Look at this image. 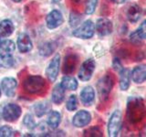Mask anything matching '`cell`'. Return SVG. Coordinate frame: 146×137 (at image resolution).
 Here are the masks:
<instances>
[{
    "mask_svg": "<svg viewBox=\"0 0 146 137\" xmlns=\"http://www.w3.org/2000/svg\"><path fill=\"white\" fill-rule=\"evenodd\" d=\"M127 121L131 125H138L146 117V106L143 98L130 97L127 102Z\"/></svg>",
    "mask_w": 146,
    "mask_h": 137,
    "instance_id": "6da1fadb",
    "label": "cell"
},
{
    "mask_svg": "<svg viewBox=\"0 0 146 137\" xmlns=\"http://www.w3.org/2000/svg\"><path fill=\"white\" fill-rule=\"evenodd\" d=\"M113 76L111 73H107L99 80L97 83V90L100 100H106L115 83Z\"/></svg>",
    "mask_w": 146,
    "mask_h": 137,
    "instance_id": "7a4b0ae2",
    "label": "cell"
},
{
    "mask_svg": "<svg viewBox=\"0 0 146 137\" xmlns=\"http://www.w3.org/2000/svg\"><path fill=\"white\" fill-rule=\"evenodd\" d=\"M46 81L41 76H29L23 82V88L31 94L38 93L45 89Z\"/></svg>",
    "mask_w": 146,
    "mask_h": 137,
    "instance_id": "3957f363",
    "label": "cell"
},
{
    "mask_svg": "<svg viewBox=\"0 0 146 137\" xmlns=\"http://www.w3.org/2000/svg\"><path fill=\"white\" fill-rule=\"evenodd\" d=\"M122 127V115L120 110H116L111 115L108 122V134L111 137H116Z\"/></svg>",
    "mask_w": 146,
    "mask_h": 137,
    "instance_id": "277c9868",
    "label": "cell"
},
{
    "mask_svg": "<svg viewBox=\"0 0 146 137\" xmlns=\"http://www.w3.org/2000/svg\"><path fill=\"white\" fill-rule=\"evenodd\" d=\"M94 31H95L94 23L91 20L88 19L82 23L78 29H76L73 31V35H74L76 38H79V39H89L93 37Z\"/></svg>",
    "mask_w": 146,
    "mask_h": 137,
    "instance_id": "5b68a950",
    "label": "cell"
},
{
    "mask_svg": "<svg viewBox=\"0 0 146 137\" xmlns=\"http://www.w3.org/2000/svg\"><path fill=\"white\" fill-rule=\"evenodd\" d=\"M96 67V63L93 59H88L85 61L82 65L80 66V68L79 70V79L82 81H88L92 77V74L94 72Z\"/></svg>",
    "mask_w": 146,
    "mask_h": 137,
    "instance_id": "8992f818",
    "label": "cell"
},
{
    "mask_svg": "<svg viewBox=\"0 0 146 137\" xmlns=\"http://www.w3.org/2000/svg\"><path fill=\"white\" fill-rule=\"evenodd\" d=\"M21 115V108L17 104L9 103L4 107L2 116L7 122H14L17 120Z\"/></svg>",
    "mask_w": 146,
    "mask_h": 137,
    "instance_id": "52a82bcc",
    "label": "cell"
},
{
    "mask_svg": "<svg viewBox=\"0 0 146 137\" xmlns=\"http://www.w3.org/2000/svg\"><path fill=\"white\" fill-rule=\"evenodd\" d=\"M59 65H60V56L57 54L52 59V61H50L47 70H46V75L50 82H54L56 80L59 71Z\"/></svg>",
    "mask_w": 146,
    "mask_h": 137,
    "instance_id": "ba28073f",
    "label": "cell"
},
{
    "mask_svg": "<svg viewBox=\"0 0 146 137\" xmlns=\"http://www.w3.org/2000/svg\"><path fill=\"white\" fill-rule=\"evenodd\" d=\"M95 29L99 36L105 37V36H109L110 34H111L112 29H113V25L110 19L102 17V18H99L97 20Z\"/></svg>",
    "mask_w": 146,
    "mask_h": 137,
    "instance_id": "9c48e42d",
    "label": "cell"
},
{
    "mask_svg": "<svg viewBox=\"0 0 146 137\" xmlns=\"http://www.w3.org/2000/svg\"><path fill=\"white\" fill-rule=\"evenodd\" d=\"M63 22H64L63 16L58 10H52L47 17H46L47 27L50 29H57V27L62 25Z\"/></svg>",
    "mask_w": 146,
    "mask_h": 137,
    "instance_id": "30bf717a",
    "label": "cell"
},
{
    "mask_svg": "<svg viewBox=\"0 0 146 137\" xmlns=\"http://www.w3.org/2000/svg\"><path fill=\"white\" fill-rule=\"evenodd\" d=\"M91 121V115L88 111H84V110H81V111L78 112L74 117H73L72 123L75 127L78 128H81V127H85L89 124Z\"/></svg>",
    "mask_w": 146,
    "mask_h": 137,
    "instance_id": "8fae6325",
    "label": "cell"
},
{
    "mask_svg": "<svg viewBox=\"0 0 146 137\" xmlns=\"http://www.w3.org/2000/svg\"><path fill=\"white\" fill-rule=\"evenodd\" d=\"M79 61V58L76 54H68L66 56L65 59H64V64H63V73L66 75L72 74L75 71L77 63Z\"/></svg>",
    "mask_w": 146,
    "mask_h": 137,
    "instance_id": "7c38bea8",
    "label": "cell"
},
{
    "mask_svg": "<svg viewBox=\"0 0 146 137\" xmlns=\"http://www.w3.org/2000/svg\"><path fill=\"white\" fill-rule=\"evenodd\" d=\"M141 15H143V9L137 4H131L126 10L127 19L131 23L138 22L141 17Z\"/></svg>",
    "mask_w": 146,
    "mask_h": 137,
    "instance_id": "4fadbf2b",
    "label": "cell"
},
{
    "mask_svg": "<svg viewBox=\"0 0 146 137\" xmlns=\"http://www.w3.org/2000/svg\"><path fill=\"white\" fill-rule=\"evenodd\" d=\"M17 80L11 77L4 78L1 81V86L4 93L6 94L7 97H13L15 95V91L17 88Z\"/></svg>",
    "mask_w": 146,
    "mask_h": 137,
    "instance_id": "5bb4252c",
    "label": "cell"
},
{
    "mask_svg": "<svg viewBox=\"0 0 146 137\" xmlns=\"http://www.w3.org/2000/svg\"><path fill=\"white\" fill-rule=\"evenodd\" d=\"M131 79L135 83L141 84L143 83L146 80V64H141V65L136 66L131 73Z\"/></svg>",
    "mask_w": 146,
    "mask_h": 137,
    "instance_id": "9a60e30c",
    "label": "cell"
},
{
    "mask_svg": "<svg viewBox=\"0 0 146 137\" xmlns=\"http://www.w3.org/2000/svg\"><path fill=\"white\" fill-rule=\"evenodd\" d=\"M80 100L84 106H90L95 100V90L92 87L86 86L80 92Z\"/></svg>",
    "mask_w": 146,
    "mask_h": 137,
    "instance_id": "2e32d148",
    "label": "cell"
},
{
    "mask_svg": "<svg viewBox=\"0 0 146 137\" xmlns=\"http://www.w3.org/2000/svg\"><path fill=\"white\" fill-rule=\"evenodd\" d=\"M17 48L20 52H29L32 49V41L29 35L22 33L17 39Z\"/></svg>",
    "mask_w": 146,
    "mask_h": 137,
    "instance_id": "e0dca14e",
    "label": "cell"
},
{
    "mask_svg": "<svg viewBox=\"0 0 146 137\" xmlns=\"http://www.w3.org/2000/svg\"><path fill=\"white\" fill-rule=\"evenodd\" d=\"M131 40L134 44L139 43L141 40L146 39V19L140 25V27L130 36Z\"/></svg>",
    "mask_w": 146,
    "mask_h": 137,
    "instance_id": "ac0fdd59",
    "label": "cell"
},
{
    "mask_svg": "<svg viewBox=\"0 0 146 137\" xmlns=\"http://www.w3.org/2000/svg\"><path fill=\"white\" fill-rule=\"evenodd\" d=\"M131 71L129 68H124L120 71V88L121 90H127L131 84Z\"/></svg>",
    "mask_w": 146,
    "mask_h": 137,
    "instance_id": "d6986e66",
    "label": "cell"
},
{
    "mask_svg": "<svg viewBox=\"0 0 146 137\" xmlns=\"http://www.w3.org/2000/svg\"><path fill=\"white\" fill-rule=\"evenodd\" d=\"M16 46L12 40H4L0 45V56L10 57L15 51Z\"/></svg>",
    "mask_w": 146,
    "mask_h": 137,
    "instance_id": "ffe728a7",
    "label": "cell"
},
{
    "mask_svg": "<svg viewBox=\"0 0 146 137\" xmlns=\"http://www.w3.org/2000/svg\"><path fill=\"white\" fill-rule=\"evenodd\" d=\"M14 31V25L9 19H5L0 22V37L7 38L9 37Z\"/></svg>",
    "mask_w": 146,
    "mask_h": 137,
    "instance_id": "44dd1931",
    "label": "cell"
},
{
    "mask_svg": "<svg viewBox=\"0 0 146 137\" xmlns=\"http://www.w3.org/2000/svg\"><path fill=\"white\" fill-rule=\"evenodd\" d=\"M65 97V89L61 86V84H58L54 87L52 90V100L54 103L59 104L63 102Z\"/></svg>",
    "mask_w": 146,
    "mask_h": 137,
    "instance_id": "7402d4cb",
    "label": "cell"
},
{
    "mask_svg": "<svg viewBox=\"0 0 146 137\" xmlns=\"http://www.w3.org/2000/svg\"><path fill=\"white\" fill-rule=\"evenodd\" d=\"M61 116L60 113L57 111H52L50 112L48 118V124L51 129H56L60 123Z\"/></svg>",
    "mask_w": 146,
    "mask_h": 137,
    "instance_id": "603a6c76",
    "label": "cell"
},
{
    "mask_svg": "<svg viewBox=\"0 0 146 137\" xmlns=\"http://www.w3.org/2000/svg\"><path fill=\"white\" fill-rule=\"evenodd\" d=\"M61 86L65 90H75L78 88V81L75 78L70 76H65L61 80Z\"/></svg>",
    "mask_w": 146,
    "mask_h": 137,
    "instance_id": "cb8c5ba5",
    "label": "cell"
},
{
    "mask_svg": "<svg viewBox=\"0 0 146 137\" xmlns=\"http://www.w3.org/2000/svg\"><path fill=\"white\" fill-rule=\"evenodd\" d=\"M50 110V104L48 102H38L36 103L34 106V112L36 113V116H42Z\"/></svg>",
    "mask_w": 146,
    "mask_h": 137,
    "instance_id": "d4e9b609",
    "label": "cell"
},
{
    "mask_svg": "<svg viewBox=\"0 0 146 137\" xmlns=\"http://www.w3.org/2000/svg\"><path fill=\"white\" fill-rule=\"evenodd\" d=\"M83 135L90 137H102L103 136V132L100 126H92L86 129L83 132Z\"/></svg>",
    "mask_w": 146,
    "mask_h": 137,
    "instance_id": "484cf974",
    "label": "cell"
},
{
    "mask_svg": "<svg viewBox=\"0 0 146 137\" xmlns=\"http://www.w3.org/2000/svg\"><path fill=\"white\" fill-rule=\"evenodd\" d=\"M98 0H86V7H85V13L90 15L94 13L96 7H97Z\"/></svg>",
    "mask_w": 146,
    "mask_h": 137,
    "instance_id": "4316f807",
    "label": "cell"
},
{
    "mask_svg": "<svg viewBox=\"0 0 146 137\" xmlns=\"http://www.w3.org/2000/svg\"><path fill=\"white\" fill-rule=\"evenodd\" d=\"M66 107L68 111L73 112L78 108V99L76 97V95H71L70 98H68L67 104H66Z\"/></svg>",
    "mask_w": 146,
    "mask_h": 137,
    "instance_id": "83f0119b",
    "label": "cell"
},
{
    "mask_svg": "<svg viewBox=\"0 0 146 137\" xmlns=\"http://www.w3.org/2000/svg\"><path fill=\"white\" fill-rule=\"evenodd\" d=\"M54 50V48L51 43H46L45 45L41 46L40 48V54L43 55V56H48L52 53Z\"/></svg>",
    "mask_w": 146,
    "mask_h": 137,
    "instance_id": "f1b7e54d",
    "label": "cell"
},
{
    "mask_svg": "<svg viewBox=\"0 0 146 137\" xmlns=\"http://www.w3.org/2000/svg\"><path fill=\"white\" fill-rule=\"evenodd\" d=\"M0 65L5 68H10L14 65V59L10 57L0 56Z\"/></svg>",
    "mask_w": 146,
    "mask_h": 137,
    "instance_id": "f546056e",
    "label": "cell"
},
{
    "mask_svg": "<svg viewBox=\"0 0 146 137\" xmlns=\"http://www.w3.org/2000/svg\"><path fill=\"white\" fill-rule=\"evenodd\" d=\"M23 122H24V124L29 128V129H34L36 126L34 119L30 114H26V116L24 117V120H23Z\"/></svg>",
    "mask_w": 146,
    "mask_h": 137,
    "instance_id": "4dcf8cb0",
    "label": "cell"
},
{
    "mask_svg": "<svg viewBox=\"0 0 146 137\" xmlns=\"http://www.w3.org/2000/svg\"><path fill=\"white\" fill-rule=\"evenodd\" d=\"M81 20V16L79 15L78 13L72 12L70 14V23L71 27H75L77 25H79Z\"/></svg>",
    "mask_w": 146,
    "mask_h": 137,
    "instance_id": "1f68e13d",
    "label": "cell"
},
{
    "mask_svg": "<svg viewBox=\"0 0 146 137\" xmlns=\"http://www.w3.org/2000/svg\"><path fill=\"white\" fill-rule=\"evenodd\" d=\"M13 134V130L9 126H2L0 128V137H8Z\"/></svg>",
    "mask_w": 146,
    "mask_h": 137,
    "instance_id": "d6a6232c",
    "label": "cell"
},
{
    "mask_svg": "<svg viewBox=\"0 0 146 137\" xmlns=\"http://www.w3.org/2000/svg\"><path fill=\"white\" fill-rule=\"evenodd\" d=\"M112 68L116 71H119V72H120L123 68V67L121 65V59H119V58H114L113 59V61H112Z\"/></svg>",
    "mask_w": 146,
    "mask_h": 137,
    "instance_id": "836d02e7",
    "label": "cell"
},
{
    "mask_svg": "<svg viewBox=\"0 0 146 137\" xmlns=\"http://www.w3.org/2000/svg\"><path fill=\"white\" fill-rule=\"evenodd\" d=\"M111 1L114 2V3H116V4H123V3L127 2L128 0H111Z\"/></svg>",
    "mask_w": 146,
    "mask_h": 137,
    "instance_id": "e575fe53",
    "label": "cell"
},
{
    "mask_svg": "<svg viewBox=\"0 0 146 137\" xmlns=\"http://www.w3.org/2000/svg\"><path fill=\"white\" fill-rule=\"evenodd\" d=\"M143 135L146 136V126H145V128H144L143 131Z\"/></svg>",
    "mask_w": 146,
    "mask_h": 137,
    "instance_id": "d590c367",
    "label": "cell"
},
{
    "mask_svg": "<svg viewBox=\"0 0 146 137\" xmlns=\"http://www.w3.org/2000/svg\"><path fill=\"white\" fill-rule=\"evenodd\" d=\"M59 1H60V0H52V2H54V3H58Z\"/></svg>",
    "mask_w": 146,
    "mask_h": 137,
    "instance_id": "8d00e7d4",
    "label": "cell"
},
{
    "mask_svg": "<svg viewBox=\"0 0 146 137\" xmlns=\"http://www.w3.org/2000/svg\"><path fill=\"white\" fill-rule=\"evenodd\" d=\"M13 1H14V2H20L21 0H13Z\"/></svg>",
    "mask_w": 146,
    "mask_h": 137,
    "instance_id": "74e56055",
    "label": "cell"
},
{
    "mask_svg": "<svg viewBox=\"0 0 146 137\" xmlns=\"http://www.w3.org/2000/svg\"><path fill=\"white\" fill-rule=\"evenodd\" d=\"M0 96H1V89H0Z\"/></svg>",
    "mask_w": 146,
    "mask_h": 137,
    "instance_id": "f35d334b",
    "label": "cell"
},
{
    "mask_svg": "<svg viewBox=\"0 0 146 137\" xmlns=\"http://www.w3.org/2000/svg\"><path fill=\"white\" fill-rule=\"evenodd\" d=\"M1 42H2V41H1V39H0V45H1Z\"/></svg>",
    "mask_w": 146,
    "mask_h": 137,
    "instance_id": "ab89813d",
    "label": "cell"
}]
</instances>
